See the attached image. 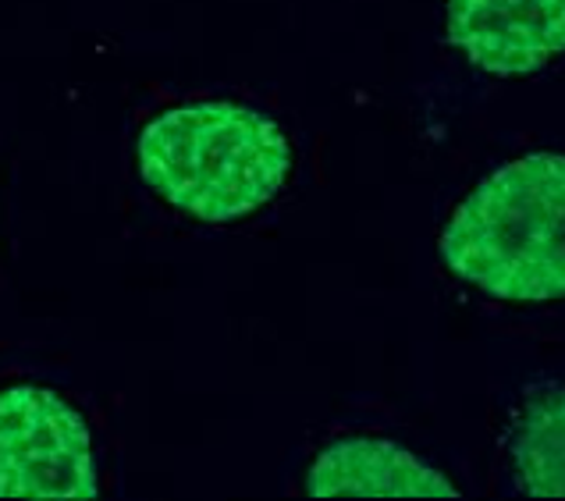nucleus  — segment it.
I'll return each instance as SVG.
<instances>
[{"label": "nucleus", "instance_id": "nucleus-1", "mask_svg": "<svg viewBox=\"0 0 565 501\" xmlns=\"http://www.w3.org/2000/svg\"><path fill=\"white\" fill-rule=\"evenodd\" d=\"M438 249L456 278L494 299H565V153L491 171L456 206Z\"/></svg>", "mask_w": 565, "mask_h": 501}, {"label": "nucleus", "instance_id": "nucleus-2", "mask_svg": "<svg viewBox=\"0 0 565 501\" xmlns=\"http://www.w3.org/2000/svg\"><path fill=\"white\" fill-rule=\"evenodd\" d=\"M139 174L168 206L228 224L267 206L288 182L292 147L278 121L242 104L171 107L139 132Z\"/></svg>", "mask_w": 565, "mask_h": 501}, {"label": "nucleus", "instance_id": "nucleus-3", "mask_svg": "<svg viewBox=\"0 0 565 501\" xmlns=\"http://www.w3.org/2000/svg\"><path fill=\"white\" fill-rule=\"evenodd\" d=\"M86 419L43 384L0 392V498H96Z\"/></svg>", "mask_w": 565, "mask_h": 501}, {"label": "nucleus", "instance_id": "nucleus-4", "mask_svg": "<svg viewBox=\"0 0 565 501\" xmlns=\"http://www.w3.org/2000/svg\"><path fill=\"white\" fill-rule=\"evenodd\" d=\"M448 43L488 75H530L565 54V0H448Z\"/></svg>", "mask_w": 565, "mask_h": 501}, {"label": "nucleus", "instance_id": "nucleus-5", "mask_svg": "<svg viewBox=\"0 0 565 501\" xmlns=\"http://www.w3.org/2000/svg\"><path fill=\"white\" fill-rule=\"evenodd\" d=\"M306 491L328 494H409V498H459L456 483L441 477L409 448L387 438H342L328 445L306 473Z\"/></svg>", "mask_w": 565, "mask_h": 501}, {"label": "nucleus", "instance_id": "nucleus-6", "mask_svg": "<svg viewBox=\"0 0 565 501\" xmlns=\"http://www.w3.org/2000/svg\"><path fill=\"white\" fill-rule=\"evenodd\" d=\"M509 456L526 494L565 498V387H544L520 409Z\"/></svg>", "mask_w": 565, "mask_h": 501}]
</instances>
